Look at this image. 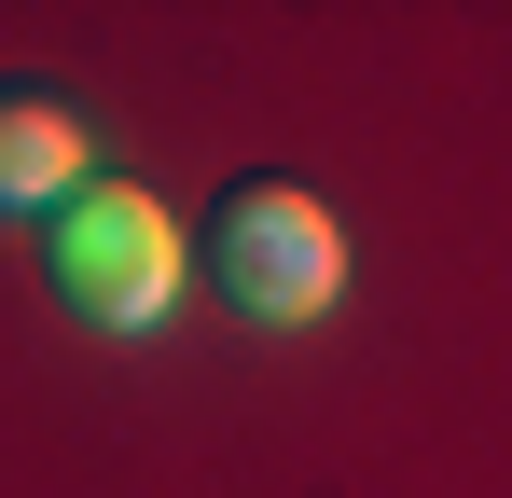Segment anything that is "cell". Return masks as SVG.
Returning a JSON list of instances; mask_svg holds the SVG:
<instances>
[{
  "label": "cell",
  "instance_id": "1",
  "mask_svg": "<svg viewBox=\"0 0 512 498\" xmlns=\"http://www.w3.org/2000/svg\"><path fill=\"white\" fill-rule=\"evenodd\" d=\"M194 277H208L236 319L305 332V319H333V291H346V222L291 180V166H250V180L208 194V222H194Z\"/></svg>",
  "mask_w": 512,
  "mask_h": 498
},
{
  "label": "cell",
  "instance_id": "2",
  "mask_svg": "<svg viewBox=\"0 0 512 498\" xmlns=\"http://www.w3.org/2000/svg\"><path fill=\"white\" fill-rule=\"evenodd\" d=\"M42 277H56L70 319L153 332V305L180 291V236H167V208H153L139 180H84V194L56 208V236H42Z\"/></svg>",
  "mask_w": 512,
  "mask_h": 498
},
{
  "label": "cell",
  "instance_id": "3",
  "mask_svg": "<svg viewBox=\"0 0 512 498\" xmlns=\"http://www.w3.org/2000/svg\"><path fill=\"white\" fill-rule=\"evenodd\" d=\"M97 166V125L70 83H0V208H70Z\"/></svg>",
  "mask_w": 512,
  "mask_h": 498
}]
</instances>
